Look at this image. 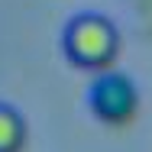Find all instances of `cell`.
Returning a JSON list of instances; mask_svg holds the SVG:
<instances>
[{
	"instance_id": "6da1fadb",
	"label": "cell",
	"mask_w": 152,
	"mask_h": 152,
	"mask_svg": "<svg viewBox=\"0 0 152 152\" xmlns=\"http://www.w3.org/2000/svg\"><path fill=\"white\" fill-rule=\"evenodd\" d=\"M61 49L65 55L81 65V68H94V71H107L117 52H120V29L110 16L104 13H75L65 29H61Z\"/></svg>"
},
{
	"instance_id": "7a4b0ae2",
	"label": "cell",
	"mask_w": 152,
	"mask_h": 152,
	"mask_svg": "<svg viewBox=\"0 0 152 152\" xmlns=\"http://www.w3.org/2000/svg\"><path fill=\"white\" fill-rule=\"evenodd\" d=\"M88 107H91V113L100 123H107V126H126L139 113V88H136V81L126 71L107 68V71H100L91 81Z\"/></svg>"
},
{
	"instance_id": "3957f363",
	"label": "cell",
	"mask_w": 152,
	"mask_h": 152,
	"mask_svg": "<svg viewBox=\"0 0 152 152\" xmlns=\"http://www.w3.org/2000/svg\"><path fill=\"white\" fill-rule=\"evenodd\" d=\"M26 139H29V126H26V117L0 100V152H23L26 149Z\"/></svg>"
}]
</instances>
